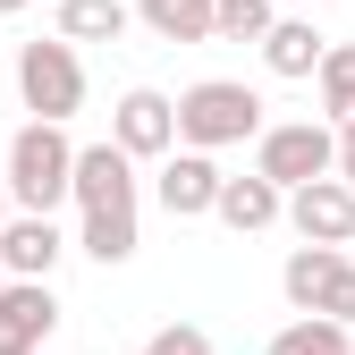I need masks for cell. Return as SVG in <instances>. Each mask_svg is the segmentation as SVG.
Wrapping results in <instances>:
<instances>
[{"label": "cell", "mask_w": 355, "mask_h": 355, "mask_svg": "<svg viewBox=\"0 0 355 355\" xmlns=\"http://www.w3.org/2000/svg\"><path fill=\"white\" fill-rule=\"evenodd\" d=\"M136 355H211V338H203L195 322H169V330H153Z\"/></svg>", "instance_id": "ffe728a7"}, {"label": "cell", "mask_w": 355, "mask_h": 355, "mask_svg": "<svg viewBox=\"0 0 355 355\" xmlns=\"http://www.w3.org/2000/svg\"><path fill=\"white\" fill-rule=\"evenodd\" d=\"M271 355H355V347H347V330H338V322H322V313H296V322L271 338Z\"/></svg>", "instance_id": "e0dca14e"}, {"label": "cell", "mask_w": 355, "mask_h": 355, "mask_svg": "<svg viewBox=\"0 0 355 355\" xmlns=\"http://www.w3.org/2000/svg\"><path fill=\"white\" fill-rule=\"evenodd\" d=\"M51 330H60L51 279H0V355H42Z\"/></svg>", "instance_id": "ba28073f"}, {"label": "cell", "mask_w": 355, "mask_h": 355, "mask_svg": "<svg viewBox=\"0 0 355 355\" xmlns=\"http://www.w3.org/2000/svg\"><path fill=\"white\" fill-rule=\"evenodd\" d=\"M153 195H161V211H169V220H203V211H211V195H220L211 153H169V161H161V178H153Z\"/></svg>", "instance_id": "30bf717a"}, {"label": "cell", "mask_w": 355, "mask_h": 355, "mask_svg": "<svg viewBox=\"0 0 355 355\" xmlns=\"http://www.w3.org/2000/svg\"><path fill=\"white\" fill-rule=\"evenodd\" d=\"M313 313H322V322H338V330H355V262H338V271H330V288H322Z\"/></svg>", "instance_id": "d6986e66"}, {"label": "cell", "mask_w": 355, "mask_h": 355, "mask_svg": "<svg viewBox=\"0 0 355 355\" xmlns=\"http://www.w3.org/2000/svg\"><path fill=\"white\" fill-rule=\"evenodd\" d=\"M60 254H68L60 220L9 211V229H0V271H9V279H51V271H60Z\"/></svg>", "instance_id": "9c48e42d"}, {"label": "cell", "mask_w": 355, "mask_h": 355, "mask_svg": "<svg viewBox=\"0 0 355 355\" xmlns=\"http://www.w3.org/2000/svg\"><path fill=\"white\" fill-rule=\"evenodd\" d=\"M330 161H338V136L322 119H288V127H262V136H254V178H271L279 195L330 178Z\"/></svg>", "instance_id": "5b68a950"}, {"label": "cell", "mask_w": 355, "mask_h": 355, "mask_svg": "<svg viewBox=\"0 0 355 355\" xmlns=\"http://www.w3.org/2000/svg\"><path fill=\"white\" fill-rule=\"evenodd\" d=\"M330 178L355 195V127H338V161H330Z\"/></svg>", "instance_id": "44dd1931"}, {"label": "cell", "mask_w": 355, "mask_h": 355, "mask_svg": "<svg viewBox=\"0 0 355 355\" xmlns=\"http://www.w3.org/2000/svg\"><path fill=\"white\" fill-rule=\"evenodd\" d=\"M313 85H322V127H330V136L355 127V42H330L322 68H313Z\"/></svg>", "instance_id": "4fadbf2b"}, {"label": "cell", "mask_w": 355, "mask_h": 355, "mask_svg": "<svg viewBox=\"0 0 355 355\" xmlns=\"http://www.w3.org/2000/svg\"><path fill=\"white\" fill-rule=\"evenodd\" d=\"M110 144H119L127 161H169V153H178V119H169V94H153V85L119 94V110H110Z\"/></svg>", "instance_id": "8992f818"}, {"label": "cell", "mask_w": 355, "mask_h": 355, "mask_svg": "<svg viewBox=\"0 0 355 355\" xmlns=\"http://www.w3.org/2000/svg\"><path fill=\"white\" fill-rule=\"evenodd\" d=\"M279 187H271V178H220V195H211V211L220 220H229V229L237 237H254V229H271V220H279Z\"/></svg>", "instance_id": "8fae6325"}, {"label": "cell", "mask_w": 355, "mask_h": 355, "mask_svg": "<svg viewBox=\"0 0 355 355\" xmlns=\"http://www.w3.org/2000/svg\"><path fill=\"white\" fill-rule=\"evenodd\" d=\"M127 17H144L161 42H211V0H136Z\"/></svg>", "instance_id": "9a60e30c"}, {"label": "cell", "mask_w": 355, "mask_h": 355, "mask_svg": "<svg viewBox=\"0 0 355 355\" xmlns=\"http://www.w3.org/2000/svg\"><path fill=\"white\" fill-rule=\"evenodd\" d=\"M17 102L34 110V127H68L85 110V60L68 51L60 34L17 42Z\"/></svg>", "instance_id": "277c9868"}, {"label": "cell", "mask_w": 355, "mask_h": 355, "mask_svg": "<svg viewBox=\"0 0 355 355\" xmlns=\"http://www.w3.org/2000/svg\"><path fill=\"white\" fill-rule=\"evenodd\" d=\"M0 229H9V187H0Z\"/></svg>", "instance_id": "7402d4cb"}, {"label": "cell", "mask_w": 355, "mask_h": 355, "mask_svg": "<svg viewBox=\"0 0 355 355\" xmlns=\"http://www.w3.org/2000/svg\"><path fill=\"white\" fill-rule=\"evenodd\" d=\"M322 51H330V42L304 17H271V34H262V68H271V76H313Z\"/></svg>", "instance_id": "7c38bea8"}, {"label": "cell", "mask_w": 355, "mask_h": 355, "mask_svg": "<svg viewBox=\"0 0 355 355\" xmlns=\"http://www.w3.org/2000/svg\"><path fill=\"white\" fill-rule=\"evenodd\" d=\"M68 195L85 203V254L102 262H127L136 254V161H127L119 144H85L76 153V169H68Z\"/></svg>", "instance_id": "6da1fadb"}, {"label": "cell", "mask_w": 355, "mask_h": 355, "mask_svg": "<svg viewBox=\"0 0 355 355\" xmlns=\"http://www.w3.org/2000/svg\"><path fill=\"white\" fill-rule=\"evenodd\" d=\"M271 0H211V34L220 42H262V34H271Z\"/></svg>", "instance_id": "ac0fdd59"}, {"label": "cell", "mask_w": 355, "mask_h": 355, "mask_svg": "<svg viewBox=\"0 0 355 355\" xmlns=\"http://www.w3.org/2000/svg\"><path fill=\"white\" fill-rule=\"evenodd\" d=\"M347 254H330V245H296L288 262H279V296L296 304V313H313L322 304V288H330V271H338Z\"/></svg>", "instance_id": "5bb4252c"}, {"label": "cell", "mask_w": 355, "mask_h": 355, "mask_svg": "<svg viewBox=\"0 0 355 355\" xmlns=\"http://www.w3.org/2000/svg\"><path fill=\"white\" fill-rule=\"evenodd\" d=\"M17 9H26V0H0V17H17Z\"/></svg>", "instance_id": "603a6c76"}, {"label": "cell", "mask_w": 355, "mask_h": 355, "mask_svg": "<svg viewBox=\"0 0 355 355\" xmlns=\"http://www.w3.org/2000/svg\"><path fill=\"white\" fill-rule=\"evenodd\" d=\"M68 169H76V144H68V127H17L9 136V169H0V187H9V211H34V220H51L68 203Z\"/></svg>", "instance_id": "3957f363"}, {"label": "cell", "mask_w": 355, "mask_h": 355, "mask_svg": "<svg viewBox=\"0 0 355 355\" xmlns=\"http://www.w3.org/2000/svg\"><path fill=\"white\" fill-rule=\"evenodd\" d=\"M127 34V0H60V42H119Z\"/></svg>", "instance_id": "2e32d148"}, {"label": "cell", "mask_w": 355, "mask_h": 355, "mask_svg": "<svg viewBox=\"0 0 355 355\" xmlns=\"http://www.w3.org/2000/svg\"><path fill=\"white\" fill-rule=\"evenodd\" d=\"M169 119H178V144L187 153H220V144L262 136V94L237 85V76H203V85H187L169 102Z\"/></svg>", "instance_id": "7a4b0ae2"}, {"label": "cell", "mask_w": 355, "mask_h": 355, "mask_svg": "<svg viewBox=\"0 0 355 355\" xmlns=\"http://www.w3.org/2000/svg\"><path fill=\"white\" fill-rule=\"evenodd\" d=\"M279 220H288V229L304 237V245H355V195L338 187V178H313V187H296L288 203H279Z\"/></svg>", "instance_id": "52a82bcc"}]
</instances>
